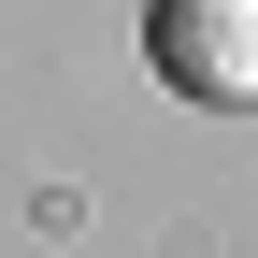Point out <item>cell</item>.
<instances>
[{
    "label": "cell",
    "instance_id": "6da1fadb",
    "mask_svg": "<svg viewBox=\"0 0 258 258\" xmlns=\"http://www.w3.org/2000/svg\"><path fill=\"white\" fill-rule=\"evenodd\" d=\"M158 72L186 101H258V0H158Z\"/></svg>",
    "mask_w": 258,
    "mask_h": 258
}]
</instances>
